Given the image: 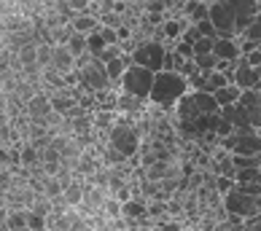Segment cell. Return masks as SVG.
Masks as SVG:
<instances>
[{
	"instance_id": "26",
	"label": "cell",
	"mask_w": 261,
	"mask_h": 231,
	"mask_svg": "<svg viewBox=\"0 0 261 231\" xmlns=\"http://www.w3.org/2000/svg\"><path fill=\"white\" fill-rule=\"evenodd\" d=\"M27 226V220H24V210H11L6 218V228L8 231H22Z\"/></svg>"
},
{
	"instance_id": "3",
	"label": "cell",
	"mask_w": 261,
	"mask_h": 231,
	"mask_svg": "<svg viewBox=\"0 0 261 231\" xmlns=\"http://www.w3.org/2000/svg\"><path fill=\"white\" fill-rule=\"evenodd\" d=\"M153 75L156 73H151L148 67H140V65H127V70H124L121 75V92L124 94H135V97H140V100H148V94H151V86H153Z\"/></svg>"
},
{
	"instance_id": "41",
	"label": "cell",
	"mask_w": 261,
	"mask_h": 231,
	"mask_svg": "<svg viewBox=\"0 0 261 231\" xmlns=\"http://www.w3.org/2000/svg\"><path fill=\"white\" fill-rule=\"evenodd\" d=\"M170 6V0H148L146 3V11L148 14H164V8Z\"/></svg>"
},
{
	"instance_id": "14",
	"label": "cell",
	"mask_w": 261,
	"mask_h": 231,
	"mask_svg": "<svg viewBox=\"0 0 261 231\" xmlns=\"http://www.w3.org/2000/svg\"><path fill=\"white\" fill-rule=\"evenodd\" d=\"M146 102L148 100H140V97H135V94H119L116 97V110H121V113H129V115H138L143 108H146Z\"/></svg>"
},
{
	"instance_id": "35",
	"label": "cell",
	"mask_w": 261,
	"mask_h": 231,
	"mask_svg": "<svg viewBox=\"0 0 261 231\" xmlns=\"http://www.w3.org/2000/svg\"><path fill=\"white\" fill-rule=\"evenodd\" d=\"M38 56H35V62L41 65V67H49L51 65V46H46V43H38Z\"/></svg>"
},
{
	"instance_id": "32",
	"label": "cell",
	"mask_w": 261,
	"mask_h": 231,
	"mask_svg": "<svg viewBox=\"0 0 261 231\" xmlns=\"http://www.w3.org/2000/svg\"><path fill=\"white\" fill-rule=\"evenodd\" d=\"M92 124H94L97 129H111L116 121H113V113H111V110H97V113H94V121H92Z\"/></svg>"
},
{
	"instance_id": "2",
	"label": "cell",
	"mask_w": 261,
	"mask_h": 231,
	"mask_svg": "<svg viewBox=\"0 0 261 231\" xmlns=\"http://www.w3.org/2000/svg\"><path fill=\"white\" fill-rule=\"evenodd\" d=\"M108 146L116 148L124 159L135 156L140 151V132L138 127H132L129 121H119L108 129Z\"/></svg>"
},
{
	"instance_id": "42",
	"label": "cell",
	"mask_w": 261,
	"mask_h": 231,
	"mask_svg": "<svg viewBox=\"0 0 261 231\" xmlns=\"http://www.w3.org/2000/svg\"><path fill=\"white\" fill-rule=\"evenodd\" d=\"M213 43H216V41H210V38H199V41L194 43V56L197 54H210L213 51Z\"/></svg>"
},
{
	"instance_id": "10",
	"label": "cell",
	"mask_w": 261,
	"mask_h": 231,
	"mask_svg": "<svg viewBox=\"0 0 261 231\" xmlns=\"http://www.w3.org/2000/svg\"><path fill=\"white\" fill-rule=\"evenodd\" d=\"M218 115L224 121H229L234 129H243V127H250V119H248V113H245V108L240 102H234V105H226V108H221L218 110Z\"/></svg>"
},
{
	"instance_id": "6",
	"label": "cell",
	"mask_w": 261,
	"mask_h": 231,
	"mask_svg": "<svg viewBox=\"0 0 261 231\" xmlns=\"http://www.w3.org/2000/svg\"><path fill=\"white\" fill-rule=\"evenodd\" d=\"M207 19L216 27L218 38H229L234 41L237 38V27H234V14H231L229 3H210L207 6Z\"/></svg>"
},
{
	"instance_id": "47",
	"label": "cell",
	"mask_w": 261,
	"mask_h": 231,
	"mask_svg": "<svg viewBox=\"0 0 261 231\" xmlns=\"http://www.w3.org/2000/svg\"><path fill=\"white\" fill-rule=\"evenodd\" d=\"M70 231H97V228H92L89 223H86V218H84V220H81V223H75V226H73Z\"/></svg>"
},
{
	"instance_id": "33",
	"label": "cell",
	"mask_w": 261,
	"mask_h": 231,
	"mask_svg": "<svg viewBox=\"0 0 261 231\" xmlns=\"http://www.w3.org/2000/svg\"><path fill=\"white\" fill-rule=\"evenodd\" d=\"M86 49H89V54H100L105 49V41H102V35L100 33H92V35H86Z\"/></svg>"
},
{
	"instance_id": "28",
	"label": "cell",
	"mask_w": 261,
	"mask_h": 231,
	"mask_svg": "<svg viewBox=\"0 0 261 231\" xmlns=\"http://www.w3.org/2000/svg\"><path fill=\"white\" fill-rule=\"evenodd\" d=\"M216 54H197L194 56V65H197V70H202V73H207V70H216Z\"/></svg>"
},
{
	"instance_id": "29",
	"label": "cell",
	"mask_w": 261,
	"mask_h": 231,
	"mask_svg": "<svg viewBox=\"0 0 261 231\" xmlns=\"http://www.w3.org/2000/svg\"><path fill=\"white\" fill-rule=\"evenodd\" d=\"M43 194L46 196H60L62 194V183H60V178L57 175H46V183H43Z\"/></svg>"
},
{
	"instance_id": "16",
	"label": "cell",
	"mask_w": 261,
	"mask_h": 231,
	"mask_svg": "<svg viewBox=\"0 0 261 231\" xmlns=\"http://www.w3.org/2000/svg\"><path fill=\"white\" fill-rule=\"evenodd\" d=\"M240 92H243V89H240L237 83H226V86H221V89L213 92V97H216L218 108H226V105H234L240 100Z\"/></svg>"
},
{
	"instance_id": "5",
	"label": "cell",
	"mask_w": 261,
	"mask_h": 231,
	"mask_svg": "<svg viewBox=\"0 0 261 231\" xmlns=\"http://www.w3.org/2000/svg\"><path fill=\"white\" fill-rule=\"evenodd\" d=\"M164 54H167V49H164L162 41L146 38V41H140L138 46H135V51H132L129 60L135 65H140V67H148L151 73H159L162 70V62H164Z\"/></svg>"
},
{
	"instance_id": "13",
	"label": "cell",
	"mask_w": 261,
	"mask_h": 231,
	"mask_svg": "<svg viewBox=\"0 0 261 231\" xmlns=\"http://www.w3.org/2000/svg\"><path fill=\"white\" fill-rule=\"evenodd\" d=\"M191 22L186 16H175V19H167V22H162V27H159V33L167 38V41H180V35H183V30H186Z\"/></svg>"
},
{
	"instance_id": "43",
	"label": "cell",
	"mask_w": 261,
	"mask_h": 231,
	"mask_svg": "<svg viewBox=\"0 0 261 231\" xmlns=\"http://www.w3.org/2000/svg\"><path fill=\"white\" fill-rule=\"evenodd\" d=\"M231 132H234V127H231L229 121H224V119H221V121L216 124V134H218V137H229Z\"/></svg>"
},
{
	"instance_id": "25",
	"label": "cell",
	"mask_w": 261,
	"mask_h": 231,
	"mask_svg": "<svg viewBox=\"0 0 261 231\" xmlns=\"http://www.w3.org/2000/svg\"><path fill=\"white\" fill-rule=\"evenodd\" d=\"M65 46L70 49V54L75 56V60H79L81 54L89 51V49H86V35H81V33H73V35H70V41H67Z\"/></svg>"
},
{
	"instance_id": "34",
	"label": "cell",
	"mask_w": 261,
	"mask_h": 231,
	"mask_svg": "<svg viewBox=\"0 0 261 231\" xmlns=\"http://www.w3.org/2000/svg\"><path fill=\"white\" fill-rule=\"evenodd\" d=\"M194 27L199 30V35H202V38H210V41H218V33H216V27H213V22H210V19H202V22H197Z\"/></svg>"
},
{
	"instance_id": "50",
	"label": "cell",
	"mask_w": 261,
	"mask_h": 231,
	"mask_svg": "<svg viewBox=\"0 0 261 231\" xmlns=\"http://www.w3.org/2000/svg\"><path fill=\"white\" fill-rule=\"evenodd\" d=\"M256 134H258V140H261V127H258V129H256Z\"/></svg>"
},
{
	"instance_id": "39",
	"label": "cell",
	"mask_w": 261,
	"mask_h": 231,
	"mask_svg": "<svg viewBox=\"0 0 261 231\" xmlns=\"http://www.w3.org/2000/svg\"><path fill=\"white\" fill-rule=\"evenodd\" d=\"M67 8H70L75 16L89 14V0H67Z\"/></svg>"
},
{
	"instance_id": "20",
	"label": "cell",
	"mask_w": 261,
	"mask_h": 231,
	"mask_svg": "<svg viewBox=\"0 0 261 231\" xmlns=\"http://www.w3.org/2000/svg\"><path fill=\"white\" fill-rule=\"evenodd\" d=\"M191 97H194L199 113H218V110H221L218 102H216V97H213V94H207V92H191Z\"/></svg>"
},
{
	"instance_id": "23",
	"label": "cell",
	"mask_w": 261,
	"mask_h": 231,
	"mask_svg": "<svg viewBox=\"0 0 261 231\" xmlns=\"http://www.w3.org/2000/svg\"><path fill=\"white\" fill-rule=\"evenodd\" d=\"M38 43H24V46H19V49L14 51L16 54V60H19V65L22 67H27V65H38L35 62V56H38Z\"/></svg>"
},
{
	"instance_id": "49",
	"label": "cell",
	"mask_w": 261,
	"mask_h": 231,
	"mask_svg": "<svg viewBox=\"0 0 261 231\" xmlns=\"http://www.w3.org/2000/svg\"><path fill=\"white\" fill-rule=\"evenodd\" d=\"M253 70H256V75H258V78H261V65H258V67H253Z\"/></svg>"
},
{
	"instance_id": "46",
	"label": "cell",
	"mask_w": 261,
	"mask_h": 231,
	"mask_svg": "<svg viewBox=\"0 0 261 231\" xmlns=\"http://www.w3.org/2000/svg\"><path fill=\"white\" fill-rule=\"evenodd\" d=\"M43 172L46 175H57L60 172V161H43Z\"/></svg>"
},
{
	"instance_id": "40",
	"label": "cell",
	"mask_w": 261,
	"mask_h": 231,
	"mask_svg": "<svg viewBox=\"0 0 261 231\" xmlns=\"http://www.w3.org/2000/svg\"><path fill=\"white\" fill-rule=\"evenodd\" d=\"M199 38H202V35H199V30H197L194 24H189L186 30H183V35H180V41H186V43H191V46H194V43L199 41Z\"/></svg>"
},
{
	"instance_id": "17",
	"label": "cell",
	"mask_w": 261,
	"mask_h": 231,
	"mask_svg": "<svg viewBox=\"0 0 261 231\" xmlns=\"http://www.w3.org/2000/svg\"><path fill=\"white\" fill-rule=\"evenodd\" d=\"M127 65H132V60H129L127 54H121V56H116V60L105 62V73H108L111 83H119V81H121V75H124V70H127Z\"/></svg>"
},
{
	"instance_id": "27",
	"label": "cell",
	"mask_w": 261,
	"mask_h": 231,
	"mask_svg": "<svg viewBox=\"0 0 261 231\" xmlns=\"http://www.w3.org/2000/svg\"><path fill=\"white\" fill-rule=\"evenodd\" d=\"M100 215H108L111 220H119L121 218V201L116 199V196H108V199H105V205H102V213Z\"/></svg>"
},
{
	"instance_id": "1",
	"label": "cell",
	"mask_w": 261,
	"mask_h": 231,
	"mask_svg": "<svg viewBox=\"0 0 261 231\" xmlns=\"http://www.w3.org/2000/svg\"><path fill=\"white\" fill-rule=\"evenodd\" d=\"M183 94H189V81L186 75L180 73H172V70H159L153 75V86H151V94L148 100L153 105H159V108H175V102L183 97Z\"/></svg>"
},
{
	"instance_id": "24",
	"label": "cell",
	"mask_w": 261,
	"mask_h": 231,
	"mask_svg": "<svg viewBox=\"0 0 261 231\" xmlns=\"http://www.w3.org/2000/svg\"><path fill=\"white\" fill-rule=\"evenodd\" d=\"M237 38H245V41H248V43H253V46L261 43V11L253 16V22L245 27V33H243V35H237Z\"/></svg>"
},
{
	"instance_id": "45",
	"label": "cell",
	"mask_w": 261,
	"mask_h": 231,
	"mask_svg": "<svg viewBox=\"0 0 261 231\" xmlns=\"http://www.w3.org/2000/svg\"><path fill=\"white\" fill-rule=\"evenodd\" d=\"M116 35H119V43H124V41H129L132 30H129L127 24H121V27H116Z\"/></svg>"
},
{
	"instance_id": "18",
	"label": "cell",
	"mask_w": 261,
	"mask_h": 231,
	"mask_svg": "<svg viewBox=\"0 0 261 231\" xmlns=\"http://www.w3.org/2000/svg\"><path fill=\"white\" fill-rule=\"evenodd\" d=\"M70 24H73V30H75V33H81V35H92V33H97L100 19H97V16H92V14H81V16H75Z\"/></svg>"
},
{
	"instance_id": "22",
	"label": "cell",
	"mask_w": 261,
	"mask_h": 231,
	"mask_svg": "<svg viewBox=\"0 0 261 231\" xmlns=\"http://www.w3.org/2000/svg\"><path fill=\"white\" fill-rule=\"evenodd\" d=\"M226 83H229L226 73H218V70H207V75H205V86H202V92L213 94L216 89H221V86H226Z\"/></svg>"
},
{
	"instance_id": "8",
	"label": "cell",
	"mask_w": 261,
	"mask_h": 231,
	"mask_svg": "<svg viewBox=\"0 0 261 231\" xmlns=\"http://www.w3.org/2000/svg\"><path fill=\"white\" fill-rule=\"evenodd\" d=\"M231 83H237L240 89H256V92H261V78L256 75V70L250 67L243 56L237 60V65H234V75H231Z\"/></svg>"
},
{
	"instance_id": "31",
	"label": "cell",
	"mask_w": 261,
	"mask_h": 231,
	"mask_svg": "<svg viewBox=\"0 0 261 231\" xmlns=\"http://www.w3.org/2000/svg\"><path fill=\"white\" fill-rule=\"evenodd\" d=\"M92 119H89V113H84L79 115V119H73V134H89L92 132Z\"/></svg>"
},
{
	"instance_id": "52",
	"label": "cell",
	"mask_w": 261,
	"mask_h": 231,
	"mask_svg": "<svg viewBox=\"0 0 261 231\" xmlns=\"http://www.w3.org/2000/svg\"><path fill=\"white\" fill-rule=\"evenodd\" d=\"M256 49H258V51H261V43H258V46H256Z\"/></svg>"
},
{
	"instance_id": "19",
	"label": "cell",
	"mask_w": 261,
	"mask_h": 231,
	"mask_svg": "<svg viewBox=\"0 0 261 231\" xmlns=\"http://www.w3.org/2000/svg\"><path fill=\"white\" fill-rule=\"evenodd\" d=\"M62 196H65V205H67V207H79V205H81V199H84V183L73 180L70 186H65Z\"/></svg>"
},
{
	"instance_id": "38",
	"label": "cell",
	"mask_w": 261,
	"mask_h": 231,
	"mask_svg": "<svg viewBox=\"0 0 261 231\" xmlns=\"http://www.w3.org/2000/svg\"><path fill=\"white\" fill-rule=\"evenodd\" d=\"M124 51H121V46H105V49L100 51V54H94L100 62H111V60H116V56H121Z\"/></svg>"
},
{
	"instance_id": "9",
	"label": "cell",
	"mask_w": 261,
	"mask_h": 231,
	"mask_svg": "<svg viewBox=\"0 0 261 231\" xmlns=\"http://www.w3.org/2000/svg\"><path fill=\"white\" fill-rule=\"evenodd\" d=\"M49 67H54L57 73L67 75V73L75 70V56L70 54V49H67V46L54 43V46H51V65H49Z\"/></svg>"
},
{
	"instance_id": "7",
	"label": "cell",
	"mask_w": 261,
	"mask_h": 231,
	"mask_svg": "<svg viewBox=\"0 0 261 231\" xmlns=\"http://www.w3.org/2000/svg\"><path fill=\"white\" fill-rule=\"evenodd\" d=\"M229 8L234 14V27H237V35L245 33V27L253 22V16L261 11V6L256 0H229Z\"/></svg>"
},
{
	"instance_id": "15",
	"label": "cell",
	"mask_w": 261,
	"mask_h": 231,
	"mask_svg": "<svg viewBox=\"0 0 261 231\" xmlns=\"http://www.w3.org/2000/svg\"><path fill=\"white\" fill-rule=\"evenodd\" d=\"M24 110H27V115H49V113H51V100H49V94L38 92L35 97H30V100L24 102Z\"/></svg>"
},
{
	"instance_id": "21",
	"label": "cell",
	"mask_w": 261,
	"mask_h": 231,
	"mask_svg": "<svg viewBox=\"0 0 261 231\" xmlns=\"http://www.w3.org/2000/svg\"><path fill=\"white\" fill-rule=\"evenodd\" d=\"M234 183L237 186H250V183H258L261 186V169L258 167H243L234 172Z\"/></svg>"
},
{
	"instance_id": "48",
	"label": "cell",
	"mask_w": 261,
	"mask_h": 231,
	"mask_svg": "<svg viewBox=\"0 0 261 231\" xmlns=\"http://www.w3.org/2000/svg\"><path fill=\"white\" fill-rule=\"evenodd\" d=\"M100 231H124V228H116V226H105V228H100Z\"/></svg>"
},
{
	"instance_id": "44",
	"label": "cell",
	"mask_w": 261,
	"mask_h": 231,
	"mask_svg": "<svg viewBox=\"0 0 261 231\" xmlns=\"http://www.w3.org/2000/svg\"><path fill=\"white\" fill-rule=\"evenodd\" d=\"M243 60H245L250 67H258V65H261V51H258V49H253V51L243 54Z\"/></svg>"
},
{
	"instance_id": "36",
	"label": "cell",
	"mask_w": 261,
	"mask_h": 231,
	"mask_svg": "<svg viewBox=\"0 0 261 231\" xmlns=\"http://www.w3.org/2000/svg\"><path fill=\"white\" fill-rule=\"evenodd\" d=\"M97 33L102 35L105 46H119V35H116V27H105V24H100V27H97Z\"/></svg>"
},
{
	"instance_id": "12",
	"label": "cell",
	"mask_w": 261,
	"mask_h": 231,
	"mask_svg": "<svg viewBox=\"0 0 261 231\" xmlns=\"http://www.w3.org/2000/svg\"><path fill=\"white\" fill-rule=\"evenodd\" d=\"M213 54H216V60L237 62L240 60V43L237 41H229V38H218V41L213 43Z\"/></svg>"
},
{
	"instance_id": "4",
	"label": "cell",
	"mask_w": 261,
	"mask_h": 231,
	"mask_svg": "<svg viewBox=\"0 0 261 231\" xmlns=\"http://www.w3.org/2000/svg\"><path fill=\"white\" fill-rule=\"evenodd\" d=\"M221 205L229 215H237V218H250V215H258L261 213V196H253V194H245V191H240L237 186L226 191L224 199H221Z\"/></svg>"
},
{
	"instance_id": "51",
	"label": "cell",
	"mask_w": 261,
	"mask_h": 231,
	"mask_svg": "<svg viewBox=\"0 0 261 231\" xmlns=\"http://www.w3.org/2000/svg\"><path fill=\"white\" fill-rule=\"evenodd\" d=\"M22 231H33V228H27V226H24V228H22Z\"/></svg>"
},
{
	"instance_id": "11",
	"label": "cell",
	"mask_w": 261,
	"mask_h": 231,
	"mask_svg": "<svg viewBox=\"0 0 261 231\" xmlns=\"http://www.w3.org/2000/svg\"><path fill=\"white\" fill-rule=\"evenodd\" d=\"M175 115H178V121H186V124H194L199 119V108H197V102L191 94H183V97L175 102Z\"/></svg>"
},
{
	"instance_id": "37",
	"label": "cell",
	"mask_w": 261,
	"mask_h": 231,
	"mask_svg": "<svg viewBox=\"0 0 261 231\" xmlns=\"http://www.w3.org/2000/svg\"><path fill=\"white\" fill-rule=\"evenodd\" d=\"M172 51H175L180 60H194V46L186 43V41H175V49Z\"/></svg>"
},
{
	"instance_id": "30",
	"label": "cell",
	"mask_w": 261,
	"mask_h": 231,
	"mask_svg": "<svg viewBox=\"0 0 261 231\" xmlns=\"http://www.w3.org/2000/svg\"><path fill=\"white\" fill-rule=\"evenodd\" d=\"M24 220H27V228L33 231H46V218L33 213V210H24Z\"/></svg>"
}]
</instances>
